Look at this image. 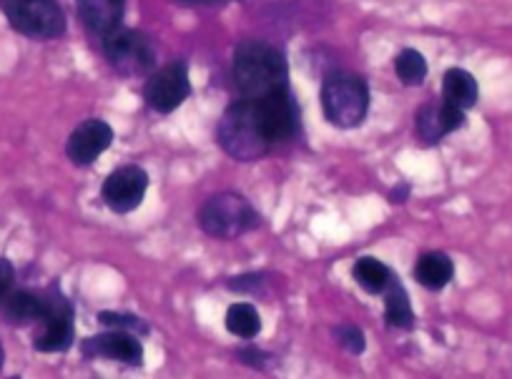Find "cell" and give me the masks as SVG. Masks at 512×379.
<instances>
[{"mask_svg": "<svg viewBox=\"0 0 512 379\" xmlns=\"http://www.w3.org/2000/svg\"><path fill=\"white\" fill-rule=\"evenodd\" d=\"M324 118L337 129H357L367 118L369 88L354 73H332L322 86Z\"/></svg>", "mask_w": 512, "mask_h": 379, "instance_id": "cell-3", "label": "cell"}, {"mask_svg": "<svg viewBox=\"0 0 512 379\" xmlns=\"http://www.w3.org/2000/svg\"><path fill=\"white\" fill-rule=\"evenodd\" d=\"M224 324H226V332L241 339H251L262 332V317H259L256 307H251V304L246 302L231 304L229 312H226Z\"/></svg>", "mask_w": 512, "mask_h": 379, "instance_id": "cell-20", "label": "cell"}, {"mask_svg": "<svg viewBox=\"0 0 512 379\" xmlns=\"http://www.w3.org/2000/svg\"><path fill=\"white\" fill-rule=\"evenodd\" d=\"M395 71L405 86H422L427 78V61L420 51L415 48H405L402 53H397L395 58Z\"/></svg>", "mask_w": 512, "mask_h": 379, "instance_id": "cell-21", "label": "cell"}, {"mask_svg": "<svg viewBox=\"0 0 512 379\" xmlns=\"http://www.w3.org/2000/svg\"><path fill=\"white\" fill-rule=\"evenodd\" d=\"M0 367H3V347H0Z\"/></svg>", "mask_w": 512, "mask_h": 379, "instance_id": "cell-28", "label": "cell"}, {"mask_svg": "<svg viewBox=\"0 0 512 379\" xmlns=\"http://www.w3.org/2000/svg\"><path fill=\"white\" fill-rule=\"evenodd\" d=\"M191 81L184 63H169L161 71L151 73L144 86V98L156 113H171L189 98Z\"/></svg>", "mask_w": 512, "mask_h": 379, "instance_id": "cell-7", "label": "cell"}, {"mask_svg": "<svg viewBox=\"0 0 512 379\" xmlns=\"http://www.w3.org/2000/svg\"><path fill=\"white\" fill-rule=\"evenodd\" d=\"M41 334L33 339L38 352H66L73 344V309L61 294H46V312L41 317Z\"/></svg>", "mask_w": 512, "mask_h": 379, "instance_id": "cell-9", "label": "cell"}, {"mask_svg": "<svg viewBox=\"0 0 512 379\" xmlns=\"http://www.w3.org/2000/svg\"><path fill=\"white\" fill-rule=\"evenodd\" d=\"M46 312V297L36 292H16L6 297V317L13 324L41 322Z\"/></svg>", "mask_w": 512, "mask_h": 379, "instance_id": "cell-18", "label": "cell"}, {"mask_svg": "<svg viewBox=\"0 0 512 379\" xmlns=\"http://www.w3.org/2000/svg\"><path fill=\"white\" fill-rule=\"evenodd\" d=\"M417 136H420L425 144H437L445 136H450L452 131H457L465 123V111L457 106H452L450 101H432L427 106H422L417 111Z\"/></svg>", "mask_w": 512, "mask_h": 379, "instance_id": "cell-13", "label": "cell"}, {"mask_svg": "<svg viewBox=\"0 0 512 379\" xmlns=\"http://www.w3.org/2000/svg\"><path fill=\"white\" fill-rule=\"evenodd\" d=\"M239 359L244 364L254 369H267L269 367V354L262 352V349H254V347H246L239 352Z\"/></svg>", "mask_w": 512, "mask_h": 379, "instance_id": "cell-24", "label": "cell"}, {"mask_svg": "<svg viewBox=\"0 0 512 379\" xmlns=\"http://www.w3.org/2000/svg\"><path fill=\"white\" fill-rule=\"evenodd\" d=\"M259 103V113H262L264 131H267L272 146L284 144V141L294 139L299 129V108L294 103V98L289 96V91L272 93L267 98H254Z\"/></svg>", "mask_w": 512, "mask_h": 379, "instance_id": "cell-10", "label": "cell"}, {"mask_svg": "<svg viewBox=\"0 0 512 379\" xmlns=\"http://www.w3.org/2000/svg\"><path fill=\"white\" fill-rule=\"evenodd\" d=\"M194 3H221V0H194Z\"/></svg>", "mask_w": 512, "mask_h": 379, "instance_id": "cell-27", "label": "cell"}, {"mask_svg": "<svg viewBox=\"0 0 512 379\" xmlns=\"http://www.w3.org/2000/svg\"><path fill=\"white\" fill-rule=\"evenodd\" d=\"M6 18L18 33L38 41H51L66 33V16L56 0H6Z\"/></svg>", "mask_w": 512, "mask_h": 379, "instance_id": "cell-5", "label": "cell"}, {"mask_svg": "<svg viewBox=\"0 0 512 379\" xmlns=\"http://www.w3.org/2000/svg\"><path fill=\"white\" fill-rule=\"evenodd\" d=\"M234 81L244 98H267L287 88V61L262 41H244L234 51Z\"/></svg>", "mask_w": 512, "mask_h": 379, "instance_id": "cell-1", "label": "cell"}, {"mask_svg": "<svg viewBox=\"0 0 512 379\" xmlns=\"http://www.w3.org/2000/svg\"><path fill=\"white\" fill-rule=\"evenodd\" d=\"M334 337H337V342L342 344L344 349H347L349 354H362L364 347H367V342H364V334L362 329L357 327H339L334 329Z\"/></svg>", "mask_w": 512, "mask_h": 379, "instance_id": "cell-23", "label": "cell"}, {"mask_svg": "<svg viewBox=\"0 0 512 379\" xmlns=\"http://www.w3.org/2000/svg\"><path fill=\"white\" fill-rule=\"evenodd\" d=\"M103 51L108 63L121 76H146L156 68V48L144 33L128 31L118 26L116 31L103 36Z\"/></svg>", "mask_w": 512, "mask_h": 379, "instance_id": "cell-6", "label": "cell"}, {"mask_svg": "<svg viewBox=\"0 0 512 379\" xmlns=\"http://www.w3.org/2000/svg\"><path fill=\"white\" fill-rule=\"evenodd\" d=\"M452 277H455V264L442 251H427V254L417 259L415 279L422 287L430 289V292L445 289L452 282Z\"/></svg>", "mask_w": 512, "mask_h": 379, "instance_id": "cell-15", "label": "cell"}, {"mask_svg": "<svg viewBox=\"0 0 512 379\" xmlns=\"http://www.w3.org/2000/svg\"><path fill=\"white\" fill-rule=\"evenodd\" d=\"M81 349L86 357L113 359V362L128 364V367L144 364V344L136 339L134 332H126V329H113V332L88 337Z\"/></svg>", "mask_w": 512, "mask_h": 379, "instance_id": "cell-11", "label": "cell"}, {"mask_svg": "<svg viewBox=\"0 0 512 379\" xmlns=\"http://www.w3.org/2000/svg\"><path fill=\"white\" fill-rule=\"evenodd\" d=\"M126 0H78V13L83 23L98 36H108L123 21Z\"/></svg>", "mask_w": 512, "mask_h": 379, "instance_id": "cell-14", "label": "cell"}, {"mask_svg": "<svg viewBox=\"0 0 512 379\" xmlns=\"http://www.w3.org/2000/svg\"><path fill=\"white\" fill-rule=\"evenodd\" d=\"M442 93H445V101H450L452 106L472 108L477 103V96H480V86H477L475 76L465 68H450L442 78Z\"/></svg>", "mask_w": 512, "mask_h": 379, "instance_id": "cell-16", "label": "cell"}, {"mask_svg": "<svg viewBox=\"0 0 512 379\" xmlns=\"http://www.w3.org/2000/svg\"><path fill=\"white\" fill-rule=\"evenodd\" d=\"M216 139H219L221 149L236 161L262 159L272 149V141L264 131L259 103L254 98H244L226 108L219 129H216Z\"/></svg>", "mask_w": 512, "mask_h": 379, "instance_id": "cell-2", "label": "cell"}, {"mask_svg": "<svg viewBox=\"0 0 512 379\" xmlns=\"http://www.w3.org/2000/svg\"><path fill=\"white\" fill-rule=\"evenodd\" d=\"M384 319L395 329H412L415 327V312L407 289L402 287L400 279H392L384 289Z\"/></svg>", "mask_w": 512, "mask_h": 379, "instance_id": "cell-17", "label": "cell"}, {"mask_svg": "<svg viewBox=\"0 0 512 379\" xmlns=\"http://www.w3.org/2000/svg\"><path fill=\"white\" fill-rule=\"evenodd\" d=\"M98 322L103 327H113V329H126V332H149V324L139 317V314L131 312H101L98 314Z\"/></svg>", "mask_w": 512, "mask_h": 379, "instance_id": "cell-22", "label": "cell"}, {"mask_svg": "<svg viewBox=\"0 0 512 379\" xmlns=\"http://www.w3.org/2000/svg\"><path fill=\"white\" fill-rule=\"evenodd\" d=\"M149 191V176L139 166H121L103 181V201L113 214H131L139 209Z\"/></svg>", "mask_w": 512, "mask_h": 379, "instance_id": "cell-8", "label": "cell"}, {"mask_svg": "<svg viewBox=\"0 0 512 379\" xmlns=\"http://www.w3.org/2000/svg\"><path fill=\"white\" fill-rule=\"evenodd\" d=\"M262 274H246V277H239V279H231V282H226V287L229 289H236V292H254L259 284H262Z\"/></svg>", "mask_w": 512, "mask_h": 379, "instance_id": "cell-26", "label": "cell"}, {"mask_svg": "<svg viewBox=\"0 0 512 379\" xmlns=\"http://www.w3.org/2000/svg\"><path fill=\"white\" fill-rule=\"evenodd\" d=\"M199 224L211 239H236L259 224V211L239 194H216L201 206Z\"/></svg>", "mask_w": 512, "mask_h": 379, "instance_id": "cell-4", "label": "cell"}, {"mask_svg": "<svg viewBox=\"0 0 512 379\" xmlns=\"http://www.w3.org/2000/svg\"><path fill=\"white\" fill-rule=\"evenodd\" d=\"M113 144V129L106 121H83L81 126H76V131L71 134L66 146L68 159L76 166H91L108 146Z\"/></svg>", "mask_w": 512, "mask_h": 379, "instance_id": "cell-12", "label": "cell"}, {"mask_svg": "<svg viewBox=\"0 0 512 379\" xmlns=\"http://www.w3.org/2000/svg\"><path fill=\"white\" fill-rule=\"evenodd\" d=\"M13 279H16V274H13V264L8 262V259H0V302L11 294Z\"/></svg>", "mask_w": 512, "mask_h": 379, "instance_id": "cell-25", "label": "cell"}, {"mask_svg": "<svg viewBox=\"0 0 512 379\" xmlns=\"http://www.w3.org/2000/svg\"><path fill=\"white\" fill-rule=\"evenodd\" d=\"M352 274H354V282H357L359 287L364 289V292L374 294V297H377V294H384L387 284L392 282L390 267H387V264H382L379 259H374V257L357 259Z\"/></svg>", "mask_w": 512, "mask_h": 379, "instance_id": "cell-19", "label": "cell"}]
</instances>
